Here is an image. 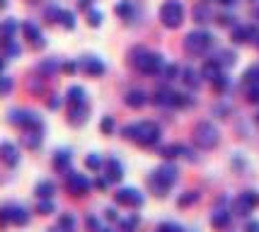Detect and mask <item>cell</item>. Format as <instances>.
Instances as JSON below:
<instances>
[{
  "label": "cell",
  "mask_w": 259,
  "mask_h": 232,
  "mask_svg": "<svg viewBox=\"0 0 259 232\" xmlns=\"http://www.w3.org/2000/svg\"><path fill=\"white\" fill-rule=\"evenodd\" d=\"M80 5H82V8H88V5H90V0H80Z\"/></svg>",
  "instance_id": "obj_26"
},
{
  "label": "cell",
  "mask_w": 259,
  "mask_h": 232,
  "mask_svg": "<svg viewBox=\"0 0 259 232\" xmlns=\"http://www.w3.org/2000/svg\"><path fill=\"white\" fill-rule=\"evenodd\" d=\"M221 3H226V5H230V3H235V0H221Z\"/></svg>",
  "instance_id": "obj_27"
},
{
  "label": "cell",
  "mask_w": 259,
  "mask_h": 232,
  "mask_svg": "<svg viewBox=\"0 0 259 232\" xmlns=\"http://www.w3.org/2000/svg\"><path fill=\"white\" fill-rule=\"evenodd\" d=\"M114 128V123H112V119H104V121H102V131L104 133H109Z\"/></svg>",
  "instance_id": "obj_21"
},
{
  "label": "cell",
  "mask_w": 259,
  "mask_h": 232,
  "mask_svg": "<svg viewBox=\"0 0 259 232\" xmlns=\"http://www.w3.org/2000/svg\"><path fill=\"white\" fill-rule=\"evenodd\" d=\"M0 70H3V61H0Z\"/></svg>",
  "instance_id": "obj_28"
},
{
  "label": "cell",
  "mask_w": 259,
  "mask_h": 232,
  "mask_svg": "<svg viewBox=\"0 0 259 232\" xmlns=\"http://www.w3.org/2000/svg\"><path fill=\"white\" fill-rule=\"evenodd\" d=\"M194 15H196V20H199V22H208L206 17H211V15H208V10H206V8H196V10H194Z\"/></svg>",
  "instance_id": "obj_18"
},
{
  "label": "cell",
  "mask_w": 259,
  "mask_h": 232,
  "mask_svg": "<svg viewBox=\"0 0 259 232\" xmlns=\"http://www.w3.org/2000/svg\"><path fill=\"white\" fill-rule=\"evenodd\" d=\"M36 194L44 196V199H49V196L54 194V184H51V181H41V184L36 187Z\"/></svg>",
  "instance_id": "obj_14"
},
{
  "label": "cell",
  "mask_w": 259,
  "mask_h": 232,
  "mask_svg": "<svg viewBox=\"0 0 259 232\" xmlns=\"http://www.w3.org/2000/svg\"><path fill=\"white\" fill-rule=\"evenodd\" d=\"M126 102H128L131 107H141V104H146V95H143V92H128Z\"/></svg>",
  "instance_id": "obj_13"
},
{
  "label": "cell",
  "mask_w": 259,
  "mask_h": 232,
  "mask_svg": "<svg viewBox=\"0 0 259 232\" xmlns=\"http://www.w3.org/2000/svg\"><path fill=\"white\" fill-rule=\"evenodd\" d=\"M10 87H12V82L8 80V77H5V80H0V92H8Z\"/></svg>",
  "instance_id": "obj_22"
},
{
  "label": "cell",
  "mask_w": 259,
  "mask_h": 232,
  "mask_svg": "<svg viewBox=\"0 0 259 232\" xmlns=\"http://www.w3.org/2000/svg\"><path fill=\"white\" fill-rule=\"evenodd\" d=\"M249 102H259V85H254V87H249Z\"/></svg>",
  "instance_id": "obj_20"
},
{
  "label": "cell",
  "mask_w": 259,
  "mask_h": 232,
  "mask_svg": "<svg viewBox=\"0 0 259 232\" xmlns=\"http://www.w3.org/2000/svg\"><path fill=\"white\" fill-rule=\"evenodd\" d=\"M39 210H41V213H49V210H54V206H51V203H41Z\"/></svg>",
  "instance_id": "obj_24"
},
{
  "label": "cell",
  "mask_w": 259,
  "mask_h": 232,
  "mask_svg": "<svg viewBox=\"0 0 259 232\" xmlns=\"http://www.w3.org/2000/svg\"><path fill=\"white\" fill-rule=\"evenodd\" d=\"M126 133H138L136 141H141V143H153L155 135H158V128H155L153 123H141V126H134V128H126Z\"/></svg>",
  "instance_id": "obj_4"
},
{
  "label": "cell",
  "mask_w": 259,
  "mask_h": 232,
  "mask_svg": "<svg viewBox=\"0 0 259 232\" xmlns=\"http://www.w3.org/2000/svg\"><path fill=\"white\" fill-rule=\"evenodd\" d=\"M49 107H51V109H56V107H58V100H56V97H54V100H49Z\"/></svg>",
  "instance_id": "obj_25"
},
{
  "label": "cell",
  "mask_w": 259,
  "mask_h": 232,
  "mask_svg": "<svg viewBox=\"0 0 259 232\" xmlns=\"http://www.w3.org/2000/svg\"><path fill=\"white\" fill-rule=\"evenodd\" d=\"M82 102H85V89L82 87L68 89V104H82Z\"/></svg>",
  "instance_id": "obj_12"
},
{
  "label": "cell",
  "mask_w": 259,
  "mask_h": 232,
  "mask_svg": "<svg viewBox=\"0 0 259 232\" xmlns=\"http://www.w3.org/2000/svg\"><path fill=\"white\" fill-rule=\"evenodd\" d=\"M22 143L27 145V148H39V143H41V126H34V128H24Z\"/></svg>",
  "instance_id": "obj_8"
},
{
  "label": "cell",
  "mask_w": 259,
  "mask_h": 232,
  "mask_svg": "<svg viewBox=\"0 0 259 232\" xmlns=\"http://www.w3.org/2000/svg\"><path fill=\"white\" fill-rule=\"evenodd\" d=\"M24 36H27V41L34 46V49H41L44 46V39H41V32H39V27L32 22L24 24Z\"/></svg>",
  "instance_id": "obj_7"
},
{
  "label": "cell",
  "mask_w": 259,
  "mask_h": 232,
  "mask_svg": "<svg viewBox=\"0 0 259 232\" xmlns=\"http://www.w3.org/2000/svg\"><path fill=\"white\" fill-rule=\"evenodd\" d=\"M68 189H73L75 194H82V191L88 189V181L80 177V174H73V177L68 179Z\"/></svg>",
  "instance_id": "obj_11"
},
{
  "label": "cell",
  "mask_w": 259,
  "mask_h": 232,
  "mask_svg": "<svg viewBox=\"0 0 259 232\" xmlns=\"http://www.w3.org/2000/svg\"><path fill=\"white\" fill-rule=\"evenodd\" d=\"M70 109H68V121L73 123V126H80V123L85 121V114H88V104L82 102V104H68Z\"/></svg>",
  "instance_id": "obj_5"
},
{
  "label": "cell",
  "mask_w": 259,
  "mask_h": 232,
  "mask_svg": "<svg viewBox=\"0 0 259 232\" xmlns=\"http://www.w3.org/2000/svg\"><path fill=\"white\" fill-rule=\"evenodd\" d=\"M162 22L167 24V27H180V22H182V5L177 3V0L165 3V8H162Z\"/></svg>",
  "instance_id": "obj_3"
},
{
  "label": "cell",
  "mask_w": 259,
  "mask_h": 232,
  "mask_svg": "<svg viewBox=\"0 0 259 232\" xmlns=\"http://www.w3.org/2000/svg\"><path fill=\"white\" fill-rule=\"evenodd\" d=\"M221 63H223V66H230V63H235V56L230 54V51H223V54H221Z\"/></svg>",
  "instance_id": "obj_19"
},
{
  "label": "cell",
  "mask_w": 259,
  "mask_h": 232,
  "mask_svg": "<svg viewBox=\"0 0 259 232\" xmlns=\"http://www.w3.org/2000/svg\"><path fill=\"white\" fill-rule=\"evenodd\" d=\"M3 213H5L3 218H5V220H12L15 225H24V222H27V213H24L22 208H17V206H8V208H3Z\"/></svg>",
  "instance_id": "obj_9"
},
{
  "label": "cell",
  "mask_w": 259,
  "mask_h": 232,
  "mask_svg": "<svg viewBox=\"0 0 259 232\" xmlns=\"http://www.w3.org/2000/svg\"><path fill=\"white\" fill-rule=\"evenodd\" d=\"M196 143L201 148H213L218 143V131H215L211 123H199L196 126Z\"/></svg>",
  "instance_id": "obj_2"
},
{
  "label": "cell",
  "mask_w": 259,
  "mask_h": 232,
  "mask_svg": "<svg viewBox=\"0 0 259 232\" xmlns=\"http://www.w3.org/2000/svg\"><path fill=\"white\" fill-rule=\"evenodd\" d=\"M88 22L92 24V27H97V24L102 22V15L97 10H92V12H88Z\"/></svg>",
  "instance_id": "obj_17"
},
{
  "label": "cell",
  "mask_w": 259,
  "mask_h": 232,
  "mask_svg": "<svg viewBox=\"0 0 259 232\" xmlns=\"http://www.w3.org/2000/svg\"><path fill=\"white\" fill-rule=\"evenodd\" d=\"M211 44H213V36L208 32H194L187 36V49L192 54H203L206 49H211Z\"/></svg>",
  "instance_id": "obj_1"
},
{
  "label": "cell",
  "mask_w": 259,
  "mask_h": 232,
  "mask_svg": "<svg viewBox=\"0 0 259 232\" xmlns=\"http://www.w3.org/2000/svg\"><path fill=\"white\" fill-rule=\"evenodd\" d=\"M97 165H100V160H97L95 155H92V157H88V167H97Z\"/></svg>",
  "instance_id": "obj_23"
},
{
  "label": "cell",
  "mask_w": 259,
  "mask_h": 232,
  "mask_svg": "<svg viewBox=\"0 0 259 232\" xmlns=\"http://www.w3.org/2000/svg\"><path fill=\"white\" fill-rule=\"evenodd\" d=\"M68 160H70V155L68 153H56V167L58 169H63L68 165Z\"/></svg>",
  "instance_id": "obj_16"
},
{
  "label": "cell",
  "mask_w": 259,
  "mask_h": 232,
  "mask_svg": "<svg viewBox=\"0 0 259 232\" xmlns=\"http://www.w3.org/2000/svg\"><path fill=\"white\" fill-rule=\"evenodd\" d=\"M58 20H61V24H63L66 29H73V27H75V20H73V15H70V12H61V15H58Z\"/></svg>",
  "instance_id": "obj_15"
},
{
  "label": "cell",
  "mask_w": 259,
  "mask_h": 232,
  "mask_svg": "<svg viewBox=\"0 0 259 232\" xmlns=\"http://www.w3.org/2000/svg\"><path fill=\"white\" fill-rule=\"evenodd\" d=\"M82 68H85L90 75H102V73H104V66H102L97 58H92V56H88V58L82 61Z\"/></svg>",
  "instance_id": "obj_10"
},
{
  "label": "cell",
  "mask_w": 259,
  "mask_h": 232,
  "mask_svg": "<svg viewBox=\"0 0 259 232\" xmlns=\"http://www.w3.org/2000/svg\"><path fill=\"white\" fill-rule=\"evenodd\" d=\"M0 160L5 162V165H17V160H20V155H17V148L12 143H0Z\"/></svg>",
  "instance_id": "obj_6"
}]
</instances>
